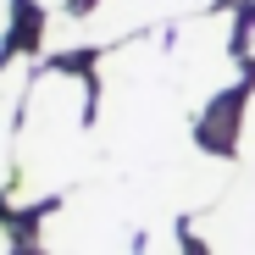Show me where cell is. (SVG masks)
Masks as SVG:
<instances>
[{
  "mask_svg": "<svg viewBox=\"0 0 255 255\" xmlns=\"http://www.w3.org/2000/svg\"><path fill=\"white\" fill-rule=\"evenodd\" d=\"M194 111L166 67V33H139L95 61V133L111 172H155L194 150Z\"/></svg>",
  "mask_w": 255,
  "mask_h": 255,
  "instance_id": "cell-1",
  "label": "cell"
},
{
  "mask_svg": "<svg viewBox=\"0 0 255 255\" xmlns=\"http://www.w3.org/2000/svg\"><path fill=\"white\" fill-rule=\"evenodd\" d=\"M89 111H95V83L83 72H72V67L33 72L28 100H22V128H17V178L6 189L11 211L67 200L106 166Z\"/></svg>",
  "mask_w": 255,
  "mask_h": 255,
  "instance_id": "cell-2",
  "label": "cell"
},
{
  "mask_svg": "<svg viewBox=\"0 0 255 255\" xmlns=\"http://www.w3.org/2000/svg\"><path fill=\"white\" fill-rule=\"evenodd\" d=\"M144 233H150V217L139 205L133 178L100 166L83 189H72L39 217L33 239L45 255H139Z\"/></svg>",
  "mask_w": 255,
  "mask_h": 255,
  "instance_id": "cell-3",
  "label": "cell"
},
{
  "mask_svg": "<svg viewBox=\"0 0 255 255\" xmlns=\"http://www.w3.org/2000/svg\"><path fill=\"white\" fill-rule=\"evenodd\" d=\"M166 67H172L178 95L200 117L205 106H217L228 89H239V56H233V17L228 11H205L178 28H166Z\"/></svg>",
  "mask_w": 255,
  "mask_h": 255,
  "instance_id": "cell-4",
  "label": "cell"
},
{
  "mask_svg": "<svg viewBox=\"0 0 255 255\" xmlns=\"http://www.w3.org/2000/svg\"><path fill=\"white\" fill-rule=\"evenodd\" d=\"M211 0H95V11H83V33H89V50H111L122 39H139L155 28H178L189 17H205Z\"/></svg>",
  "mask_w": 255,
  "mask_h": 255,
  "instance_id": "cell-5",
  "label": "cell"
},
{
  "mask_svg": "<svg viewBox=\"0 0 255 255\" xmlns=\"http://www.w3.org/2000/svg\"><path fill=\"white\" fill-rule=\"evenodd\" d=\"M194 239L205 244V255H255V172L239 166L233 189L205 217H194Z\"/></svg>",
  "mask_w": 255,
  "mask_h": 255,
  "instance_id": "cell-6",
  "label": "cell"
},
{
  "mask_svg": "<svg viewBox=\"0 0 255 255\" xmlns=\"http://www.w3.org/2000/svg\"><path fill=\"white\" fill-rule=\"evenodd\" d=\"M28 83H33V61L28 56H11L6 67H0V194H6L11 178H17V128H22Z\"/></svg>",
  "mask_w": 255,
  "mask_h": 255,
  "instance_id": "cell-7",
  "label": "cell"
},
{
  "mask_svg": "<svg viewBox=\"0 0 255 255\" xmlns=\"http://www.w3.org/2000/svg\"><path fill=\"white\" fill-rule=\"evenodd\" d=\"M39 50H45L50 61H61V56H72V50H89V33H83V17H78V11L45 17V28H39Z\"/></svg>",
  "mask_w": 255,
  "mask_h": 255,
  "instance_id": "cell-8",
  "label": "cell"
},
{
  "mask_svg": "<svg viewBox=\"0 0 255 255\" xmlns=\"http://www.w3.org/2000/svg\"><path fill=\"white\" fill-rule=\"evenodd\" d=\"M233 161L244 172H255V83H250V100L239 111V128H233Z\"/></svg>",
  "mask_w": 255,
  "mask_h": 255,
  "instance_id": "cell-9",
  "label": "cell"
},
{
  "mask_svg": "<svg viewBox=\"0 0 255 255\" xmlns=\"http://www.w3.org/2000/svg\"><path fill=\"white\" fill-rule=\"evenodd\" d=\"M139 255H183V233H178V222L150 228V233H144V244H139Z\"/></svg>",
  "mask_w": 255,
  "mask_h": 255,
  "instance_id": "cell-10",
  "label": "cell"
},
{
  "mask_svg": "<svg viewBox=\"0 0 255 255\" xmlns=\"http://www.w3.org/2000/svg\"><path fill=\"white\" fill-rule=\"evenodd\" d=\"M33 6L45 11V17H61V11H72V0H33Z\"/></svg>",
  "mask_w": 255,
  "mask_h": 255,
  "instance_id": "cell-11",
  "label": "cell"
},
{
  "mask_svg": "<svg viewBox=\"0 0 255 255\" xmlns=\"http://www.w3.org/2000/svg\"><path fill=\"white\" fill-rule=\"evenodd\" d=\"M6 33H11V0H0V45H6Z\"/></svg>",
  "mask_w": 255,
  "mask_h": 255,
  "instance_id": "cell-12",
  "label": "cell"
},
{
  "mask_svg": "<svg viewBox=\"0 0 255 255\" xmlns=\"http://www.w3.org/2000/svg\"><path fill=\"white\" fill-rule=\"evenodd\" d=\"M11 244H17V239H11V228L0 222V255H11Z\"/></svg>",
  "mask_w": 255,
  "mask_h": 255,
  "instance_id": "cell-13",
  "label": "cell"
},
{
  "mask_svg": "<svg viewBox=\"0 0 255 255\" xmlns=\"http://www.w3.org/2000/svg\"><path fill=\"white\" fill-rule=\"evenodd\" d=\"M250 56H255V28H250Z\"/></svg>",
  "mask_w": 255,
  "mask_h": 255,
  "instance_id": "cell-14",
  "label": "cell"
}]
</instances>
